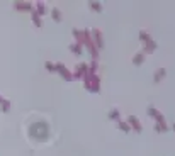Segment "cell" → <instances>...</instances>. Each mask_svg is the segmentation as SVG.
<instances>
[{
    "label": "cell",
    "mask_w": 175,
    "mask_h": 156,
    "mask_svg": "<svg viewBox=\"0 0 175 156\" xmlns=\"http://www.w3.org/2000/svg\"><path fill=\"white\" fill-rule=\"evenodd\" d=\"M83 80H85V88L92 93H97L99 92V85H101V78L97 76V73H92V71H87L83 75Z\"/></svg>",
    "instance_id": "obj_1"
},
{
    "label": "cell",
    "mask_w": 175,
    "mask_h": 156,
    "mask_svg": "<svg viewBox=\"0 0 175 156\" xmlns=\"http://www.w3.org/2000/svg\"><path fill=\"white\" fill-rule=\"evenodd\" d=\"M54 71H58V73H60L61 76H63V78L67 80V81H72V80H73V76H72V73H70V71L67 70V66H65L63 63H58V65L54 66Z\"/></svg>",
    "instance_id": "obj_2"
},
{
    "label": "cell",
    "mask_w": 175,
    "mask_h": 156,
    "mask_svg": "<svg viewBox=\"0 0 175 156\" xmlns=\"http://www.w3.org/2000/svg\"><path fill=\"white\" fill-rule=\"evenodd\" d=\"M129 124V127H133L136 131V132H141V122L138 121V119H136L135 115H128V121H126Z\"/></svg>",
    "instance_id": "obj_3"
},
{
    "label": "cell",
    "mask_w": 175,
    "mask_h": 156,
    "mask_svg": "<svg viewBox=\"0 0 175 156\" xmlns=\"http://www.w3.org/2000/svg\"><path fill=\"white\" fill-rule=\"evenodd\" d=\"M92 36L95 37L94 46L97 47V49H102V47H104V39H102V34H101V31H99V29H94V31H92Z\"/></svg>",
    "instance_id": "obj_4"
},
{
    "label": "cell",
    "mask_w": 175,
    "mask_h": 156,
    "mask_svg": "<svg viewBox=\"0 0 175 156\" xmlns=\"http://www.w3.org/2000/svg\"><path fill=\"white\" fill-rule=\"evenodd\" d=\"M148 115L150 117H153L156 122H162V121H165V117L162 115V112L158 110V109H155V107H150L148 109Z\"/></svg>",
    "instance_id": "obj_5"
},
{
    "label": "cell",
    "mask_w": 175,
    "mask_h": 156,
    "mask_svg": "<svg viewBox=\"0 0 175 156\" xmlns=\"http://www.w3.org/2000/svg\"><path fill=\"white\" fill-rule=\"evenodd\" d=\"M14 5H15L17 10H33L34 9L33 4H29V2H15Z\"/></svg>",
    "instance_id": "obj_6"
},
{
    "label": "cell",
    "mask_w": 175,
    "mask_h": 156,
    "mask_svg": "<svg viewBox=\"0 0 175 156\" xmlns=\"http://www.w3.org/2000/svg\"><path fill=\"white\" fill-rule=\"evenodd\" d=\"M46 5H44V4H43V2H36V9H34V12L38 14V15H44V14H46Z\"/></svg>",
    "instance_id": "obj_7"
},
{
    "label": "cell",
    "mask_w": 175,
    "mask_h": 156,
    "mask_svg": "<svg viewBox=\"0 0 175 156\" xmlns=\"http://www.w3.org/2000/svg\"><path fill=\"white\" fill-rule=\"evenodd\" d=\"M155 129L158 132H167L168 131V126H167V122L162 121V122H155Z\"/></svg>",
    "instance_id": "obj_8"
},
{
    "label": "cell",
    "mask_w": 175,
    "mask_h": 156,
    "mask_svg": "<svg viewBox=\"0 0 175 156\" xmlns=\"http://www.w3.org/2000/svg\"><path fill=\"white\" fill-rule=\"evenodd\" d=\"M156 49V44L153 42V41H148L146 42V46H145V49H143V54H146V53H153Z\"/></svg>",
    "instance_id": "obj_9"
},
{
    "label": "cell",
    "mask_w": 175,
    "mask_h": 156,
    "mask_svg": "<svg viewBox=\"0 0 175 156\" xmlns=\"http://www.w3.org/2000/svg\"><path fill=\"white\" fill-rule=\"evenodd\" d=\"M109 117H111V119H112V121H121V114H119V110H117V109H111V110H109Z\"/></svg>",
    "instance_id": "obj_10"
},
{
    "label": "cell",
    "mask_w": 175,
    "mask_h": 156,
    "mask_svg": "<svg viewBox=\"0 0 175 156\" xmlns=\"http://www.w3.org/2000/svg\"><path fill=\"white\" fill-rule=\"evenodd\" d=\"M165 75H167V70H165V68H158L156 73H155V81H160Z\"/></svg>",
    "instance_id": "obj_11"
},
{
    "label": "cell",
    "mask_w": 175,
    "mask_h": 156,
    "mask_svg": "<svg viewBox=\"0 0 175 156\" xmlns=\"http://www.w3.org/2000/svg\"><path fill=\"white\" fill-rule=\"evenodd\" d=\"M117 126H119V129H121L122 132H129V131H131L129 124H128V122H124V121H119V122H117Z\"/></svg>",
    "instance_id": "obj_12"
},
{
    "label": "cell",
    "mask_w": 175,
    "mask_h": 156,
    "mask_svg": "<svg viewBox=\"0 0 175 156\" xmlns=\"http://www.w3.org/2000/svg\"><path fill=\"white\" fill-rule=\"evenodd\" d=\"M143 61H145V54H143V53L135 54V58H133V63H135V65H141Z\"/></svg>",
    "instance_id": "obj_13"
},
{
    "label": "cell",
    "mask_w": 175,
    "mask_h": 156,
    "mask_svg": "<svg viewBox=\"0 0 175 156\" xmlns=\"http://www.w3.org/2000/svg\"><path fill=\"white\" fill-rule=\"evenodd\" d=\"M51 15H53V20H54V22H60V20H61V12H60V9H53V10H51Z\"/></svg>",
    "instance_id": "obj_14"
},
{
    "label": "cell",
    "mask_w": 175,
    "mask_h": 156,
    "mask_svg": "<svg viewBox=\"0 0 175 156\" xmlns=\"http://www.w3.org/2000/svg\"><path fill=\"white\" fill-rule=\"evenodd\" d=\"M31 12H33V22L36 24V27H41V26H43V22H41V17H39V15H38L36 12H34V9L31 10Z\"/></svg>",
    "instance_id": "obj_15"
},
{
    "label": "cell",
    "mask_w": 175,
    "mask_h": 156,
    "mask_svg": "<svg viewBox=\"0 0 175 156\" xmlns=\"http://www.w3.org/2000/svg\"><path fill=\"white\" fill-rule=\"evenodd\" d=\"M0 107H2V112H9L10 110V102L4 98V100L0 102Z\"/></svg>",
    "instance_id": "obj_16"
},
{
    "label": "cell",
    "mask_w": 175,
    "mask_h": 156,
    "mask_svg": "<svg viewBox=\"0 0 175 156\" xmlns=\"http://www.w3.org/2000/svg\"><path fill=\"white\" fill-rule=\"evenodd\" d=\"M70 51H73L75 54H82V47H80V44H78V42L72 44V46H70Z\"/></svg>",
    "instance_id": "obj_17"
},
{
    "label": "cell",
    "mask_w": 175,
    "mask_h": 156,
    "mask_svg": "<svg viewBox=\"0 0 175 156\" xmlns=\"http://www.w3.org/2000/svg\"><path fill=\"white\" fill-rule=\"evenodd\" d=\"M90 9L95 10V12H102V5L99 2H90Z\"/></svg>",
    "instance_id": "obj_18"
},
{
    "label": "cell",
    "mask_w": 175,
    "mask_h": 156,
    "mask_svg": "<svg viewBox=\"0 0 175 156\" xmlns=\"http://www.w3.org/2000/svg\"><path fill=\"white\" fill-rule=\"evenodd\" d=\"M140 39L145 41V42H148V41H151V37H150V34L146 32V31H141V32H140Z\"/></svg>",
    "instance_id": "obj_19"
},
{
    "label": "cell",
    "mask_w": 175,
    "mask_h": 156,
    "mask_svg": "<svg viewBox=\"0 0 175 156\" xmlns=\"http://www.w3.org/2000/svg\"><path fill=\"white\" fill-rule=\"evenodd\" d=\"M72 32H73V36L78 39V44H80V42H82V31H78V29H73Z\"/></svg>",
    "instance_id": "obj_20"
},
{
    "label": "cell",
    "mask_w": 175,
    "mask_h": 156,
    "mask_svg": "<svg viewBox=\"0 0 175 156\" xmlns=\"http://www.w3.org/2000/svg\"><path fill=\"white\" fill-rule=\"evenodd\" d=\"M46 68L51 71V73H54V65H53V63H49V61H48V63H46Z\"/></svg>",
    "instance_id": "obj_21"
},
{
    "label": "cell",
    "mask_w": 175,
    "mask_h": 156,
    "mask_svg": "<svg viewBox=\"0 0 175 156\" xmlns=\"http://www.w3.org/2000/svg\"><path fill=\"white\" fill-rule=\"evenodd\" d=\"M2 100H4V97H0V102H2Z\"/></svg>",
    "instance_id": "obj_22"
}]
</instances>
